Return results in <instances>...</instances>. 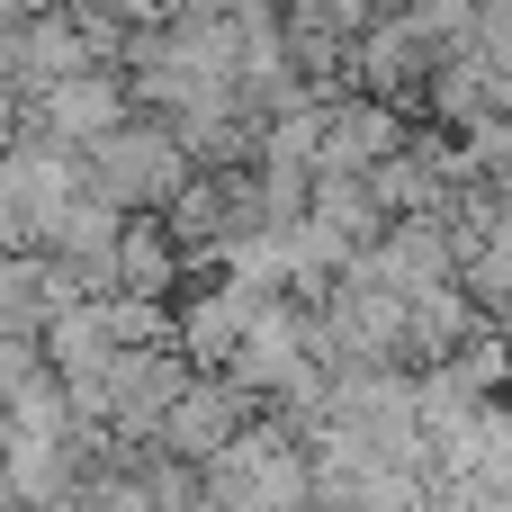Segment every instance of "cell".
I'll list each match as a JSON object with an SVG mask.
<instances>
[{
	"instance_id": "cell-6",
	"label": "cell",
	"mask_w": 512,
	"mask_h": 512,
	"mask_svg": "<svg viewBox=\"0 0 512 512\" xmlns=\"http://www.w3.org/2000/svg\"><path fill=\"white\" fill-rule=\"evenodd\" d=\"M414 117H432V126L468 135L477 117H495V72H486L468 45H450V54L423 72V90H414Z\"/></svg>"
},
{
	"instance_id": "cell-11",
	"label": "cell",
	"mask_w": 512,
	"mask_h": 512,
	"mask_svg": "<svg viewBox=\"0 0 512 512\" xmlns=\"http://www.w3.org/2000/svg\"><path fill=\"white\" fill-rule=\"evenodd\" d=\"M468 54H477L486 72H512V0H477V18H468Z\"/></svg>"
},
{
	"instance_id": "cell-13",
	"label": "cell",
	"mask_w": 512,
	"mask_h": 512,
	"mask_svg": "<svg viewBox=\"0 0 512 512\" xmlns=\"http://www.w3.org/2000/svg\"><path fill=\"white\" fill-rule=\"evenodd\" d=\"M0 144H18V90H0Z\"/></svg>"
},
{
	"instance_id": "cell-7",
	"label": "cell",
	"mask_w": 512,
	"mask_h": 512,
	"mask_svg": "<svg viewBox=\"0 0 512 512\" xmlns=\"http://www.w3.org/2000/svg\"><path fill=\"white\" fill-rule=\"evenodd\" d=\"M108 288H126V297H171V288H180V243L162 234V216H153V207L117 216V261H108Z\"/></svg>"
},
{
	"instance_id": "cell-2",
	"label": "cell",
	"mask_w": 512,
	"mask_h": 512,
	"mask_svg": "<svg viewBox=\"0 0 512 512\" xmlns=\"http://www.w3.org/2000/svg\"><path fill=\"white\" fill-rule=\"evenodd\" d=\"M441 54H450V45H441L414 9H396V0H387V9L351 36L342 72H351V90H378V99H396V108L414 117V90H423V72H432Z\"/></svg>"
},
{
	"instance_id": "cell-1",
	"label": "cell",
	"mask_w": 512,
	"mask_h": 512,
	"mask_svg": "<svg viewBox=\"0 0 512 512\" xmlns=\"http://www.w3.org/2000/svg\"><path fill=\"white\" fill-rule=\"evenodd\" d=\"M189 180V153H180V135H171V117H153V108H126L117 126H99L90 144H81V189H99L108 207H162L171 189Z\"/></svg>"
},
{
	"instance_id": "cell-9",
	"label": "cell",
	"mask_w": 512,
	"mask_h": 512,
	"mask_svg": "<svg viewBox=\"0 0 512 512\" xmlns=\"http://www.w3.org/2000/svg\"><path fill=\"white\" fill-rule=\"evenodd\" d=\"M9 423H18V441H63V423H72L63 378H54V369H36L27 387H9Z\"/></svg>"
},
{
	"instance_id": "cell-10",
	"label": "cell",
	"mask_w": 512,
	"mask_h": 512,
	"mask_svg": "<svg viewBox=\"0 0 512 512\" xmlns=\"http://www.w3.org/2000/svg\"><path fill=\"white\" fill-rule=\"evenodd\" d=\"M99 315H108V342H171V297H126V288H99Z\"/></svg>"
},
{
	"instance_id": "cell-5",
	"label": "cell",
	"mask_w": 512,
	"mask_h": 512,
	"mask_svg": "<svg viewBox=\"0 0 512 512\" xmlns=\"http://www.w3.org/2000/svg\"><path fill=\"white\" fill-rule=\"evenodd\" d=\"M180 378H189L180 342H117L108 369H99V387H108V423H117L126 441H144V432L162 423V405H171Z\"/></svg>"
},
{
	"instance_id": "cell-3",
	"label": "cell",
	"mask_w": 512,
	"mask_h": 512,
	"mask_svg": "<svg viewBox=\"0 0 512 512\" xmlns=\"http://www.w3.org/2000/svg\"><path fill=\"white\" fill-rule=\"evenodd\" d=\"M252 414H261V396H252V387H234L225 369H189V378L171 387V405H162L153 441H162V450H180V459H216Z\"/></svg>"
},
{
	"instance_id": "cell-14",
	"label": "cell",
	"mask_w": 512,
	"mask_h": 512,
	"mask_svg": "<svg viewBox=\"0 0 512 512\" xmlns=\"http://www.w3.org/2000/svg\"><path fill=\"white\" fill-rule=\"evenodd\" d=\"M9 441H18V423H9V396H0V450H9Z\"/></svg>"
},
{
	"instance_id": "cell-4",
	"label": "cell",
	"mask_w": 512,
	"mask_h": 512,
	"mask_svg": "<svg viewBox=\"0 0 512 512\" xmlns=\"http://www.w3.org/2000/svg\"><path fill=\"white\" fill-rule=\"evenodd\" d=\"M252 306H261V288H243V279H225V270L171 288V342H180V360H189V369H225V351L243 342Z\"/></svg>"
},
{
	"instance_id": "cell-12",
	"label": "cell",
	"mask_w": 512,
	"mask_h": 512,
	"mask_svg": "<svg viewBox=\"0 0 512 512\" xmlns=\"http://www.w3.org/2000/svg\"><path fill=\"white\" fill-rule=\"evenodd\" d=\"M396 9H414L441 45H468V18H477V0H396Z\"/></svg>"
},
{
	"instance_id": "cell-8",
	"label": "cell",
	"mask_w": 512,
	"mask_h": 512,
	"mask_svg": "<svg viewBox=\"0 0 512 512\" xmlns=\"http://www.w3.org/2000/svg\"><path fill=\"white\" fill-rule=\"evenodd\" d=\"M45 306H54L45 261H36V252H0V333H36Z\"/></svg>"
}]
</instances>
